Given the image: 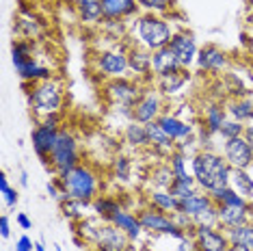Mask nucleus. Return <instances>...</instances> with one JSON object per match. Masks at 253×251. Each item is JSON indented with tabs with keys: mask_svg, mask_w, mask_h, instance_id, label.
<instances>
[{
	"mask_svg": "<svg viewBox=\"0 0 253 251\" xmlns=\"http://www.w3.org/2000/svg\"><path fill=\"white\" fill-rule=\"evenodd\" d=\"M191 173L197 182L199 191L212 193L216 188L229 186V173L232 167L216 150H199L195 156H191Z\"/></svg>",
	"mask_w": 253,
	"mask_h": 251,
	"instance_id": "obj_1",
	"label": "nucleus"
},
{
	"mask_svg": "<svg viewBox=\"0 0 253 251\" xmlns=\"http://www.w3.org/2000/svg\"><path fill=\"white\" fill-rule=\"evenodd\" d=\"M173 35L175 31L169 18L156 13H139L130 22V31H128V39H132V43H139L143 48L152 50V52L167 48Z\"/></svg>",
	"mask_w": 253,
	"mask_h": 251,
	"instance_id": "obj_2",
	"label": "nucleus"
},
{
	"mask_svg": "<svg viewBox=\"0 0 253 251\" xmlns=\"http://www.w3.org/2000/svg\"><path fill=\"white\" fill-rule=\"evenodd\" d=\"M54 182L59 184L61 193H65L70 199H80V202H93L102 188V180L97 171L83 163L54 175Z\"/></svg>",
	"mask_w": 253,
	"mask_h": 251,
	"instance_id": "obj_3",
	"label": "nucleus"
},
{
	"mask_svg": "<svg viewBox=\"0 0 253 251\" xmlns=\"http://www.w3.org/2000/svg\"><path fill=\"white\" fill-rule=\"evenodd\" d=\"M24 89H28V106L39 119L50 113H61L63 102H65V91L56 78L42 83H24Z\"/></svg>",
	"mask_w": 253,
	"mask_h": 251,
	"instance_id": "obj_4",
	"label": "nucleus"
},
{
	"mask_svg": "<svg viewBox=\"0 0 253 251\" xmlns=\"http://www.w3.org/2000/svg\"><path fill=\"white\" fill-rule=\"evenodd\" d=\"M128 48L130 43H115L113 48H104L93 56V70L95 74L108 78H128L130 65H128Z\"/></svg>",
	"mask_w": 253,
	"mask_h": 251,
	"instance_id": "obj_5",
	"label": "nucleus"
},
{
	"mask_svg": "<svg viewBox=\"0 0 253 251\" xmlns=\"http://www.w3.org/2000/svg\"><path fill=\"white\" fill-rule=\"evenodd\" d=\"M83 163V154H80V145L78 139L74 136L72 130L61 128L59 130V139L50 152V173L59 175L63 171L76 167Z\"/></svg>",
	"mask_w": 253,
	"mask_h": 251,
	"instance_id": "obj_6",
	"label": "nucleus"
},
{
	"mask_svg": "<svg viewBox=\"0 0 253 251\" xmlns=\"http://www.w3.org/2000/svg\"><path fill=\"white\" fill-rule=\"evenodd\" d=\"M136 214H139V219H141L143 230H145V234H149V236H169V238H173V241H182V238L186 236L184 230H180V227L175 225L173 214L160 212V210L152 208V206L141 208Z\"/></svg>",
	"mask_w": 253,
	"mask_h": 251,
	"instance_id": "obj_7",
	"label": "nucleus"
},
{
	"mask_svg": "<svg viewBox=\"0 0 253 251\" xmlns=\"http://www.w3.org/2000/svg\"><path fill=\"white\" fill-rule=\"evenodd\" d=\"M145 91L139 78H113L104 84L106 100L115 106H134Z\"/></svg>",
	"mask_w": 253,
	"mask_h": 251,
	"instance_id": "obj_8",
	"label": "nucleus"
},
{
	"mask_svg": "<svg viewBox=\"0 0 253 251\" xmlns=\"http://www.w3.org/2000/svg\"><path fill=\"white\" fill-rule=\"evenodd\" d=\"M165 113V95L158 91L156 84H145V91L132 106V119L139 124L158 122V117Z\"/></svg>",
	"mask_w": 253,
	"mask_h": 251,
	"instance_id": "obj_9",
	"label": "nucleus"
},
{
	"mask_svg": "<svg viewBox=\"0 0 253 251\" xmlns=\"http://www.w3.org/2000/svg\"><path fill=\"white\" fill-rule=\"evenodd\" d=\"M195 65H197L199 72L214 74V76H218V74L229 72L232 61H229V54L223 48H218V45H214V43H206L204 48H199Z\"/></svg>",
	"mask_w": 253,
	"mask_h": 251,
	"instance_id": "obj_10",
	"label": "nucleus"
},
{
	"mask_svg": "<svg viewBox=\"0 0 253 251\" xmlns=\"http://www.w3.org/2000/svg\"><path fill=\"white\" fill-rule=\"evenodd\" d=\"M221 154L232 169H253V150L245 136L223 141Z\"/></svg>",
	"mask_w": 253,
	"mask_h": 251,
	"instance_id": "obj_11",
	"label": "nucleus"
},
{
	"mask_svg": "<svg viewBox=\"0 0 253 251\" xmlns=\"http://www.w3.org/2000/svg\"><path fill=\"white\" fill-rule=\"evenodd\" d=\"M169 50L173 52V56L180 61V65L184 70H191L197 61V52H199V45L197 39H195L193 33L188 31H175L173 39L169 43Z\"/></svg>",
	"mask_w": 253,
	"mask_h": 251,
	"instance_id": "obj_12",
	"label": "nucleus"
},
{
	"mask_svg": "<svg viewBox=\"0 0 253 251\" xmlns=\"http://www.w3.org/2000/svg\"><path fill=\"white\" fill-rule=\"evenodd\" d=\"M152 50L143 48L139 43H130L128 48V65L132 78H139L143 84H154L152 74Z\"/></svg>",
	"mask_w": 253,
	"mask_h": 251,
	"instance_id": "obj_13",
	"label": "nucleus"
},
{
	"mask_svg": "<svg viewBox=\"0 0 253 251\" xmlns=\"http://www.w3.org/2000/svg\"><path fill=\"white\" fill-rule=\"evenodd\" d=\"M59 130L61 128H54V126H48V124H42L39 122L31 132V141H33V150L39 158H42L43 167L50 171V152L59 139Z\"/></svg>",
	"mask_w": 253,
	"mask_h": 251,
	"instance_id": "obj_14",
	"label": "nucleus"
},
{
	"mask_svg": "<svg viewBox=\"0 0 253 251\" xmlns=\"http://www.w3.org/2000/svg\"><path fill=\"white\" fill-rule=\"evenodd\" d=\"M193 241L197 251H227L232 247L225 230H221V227L197 225V230L193 234Z\"/></svg>",
	"mask_w": 253,
	"mask_h": 251,
	"instance_id": "obj_15",
	"label": "nucleus"
},
{
	"mask_svg": "<svg viewBox=\"0 0 253 251\" xmlns=\"http://www.w3.org/2000/svg\"><path fill=\"white\" fill-rule=\"evenodd\" d=\"M158 126L167 132L171 141L180 143V141H186V139H193L197 134V124L193 122H184L177 115H173L171 111H165L163 115L158 117Z\"/></svg>",
	"mask_w": 253,
	"mask_h": 251,
	"instance_id": "obj_16",
	"label": "nucleus"
},
{
	"mask_svg": "<svg viewBox=\"0 0 253 251\" xmlns=\"http://www.w3.org/2000/svg\"><path fill=\"white\" fill-rule=\"evenodd\" d=\"M104 20H124L132 22L141 13V7L136 0H102Z\"/></svg>",
	"mask_w": 253,
	"mask_h": 251,
	"instance_id": "obj_17",
	"label": "nucleus"
},
{
	"mask_svg": "<svg viewBox=\"0 0 253 251\" xmlns=\"http://www.w3.org/2000/svg\"><path fill=\"white\" fill-rule=\"evenodd\" d=\"M108 223L117 225L122 232L128 234V238H130L132 243H139L141 236L145 234V230H143V225H141L139 214H134V212H132V210H128V208H119L117 212H115L111 219H108Z\"/></svg>",
	"mask_w": 253,
	"mask_h": 251,
	"instance_id": "obj_18",
	"label": "nucleus"
},
{
	"mask_svg": "<svg viewBox=\"0 0 253 251\" xmlns=\"http://www.w3.org/2000/svg\"><path fill=\"white\" fill-rule=\"evenodd\" d=\"M193 74L191 70H182L177 74H171V76H165V78H156L154 84L158 87V91L165 95V100H173L177 95L184 93V89H186V84L191 83Z\"/></svg>",
	"mask_w": 253,
	"mask_h": 251,
	"instance_id": "obj_19",
	"label": "nucleus"
},
{
	"mask_svg": "<svg viewBox=\"0 0 253 251\" xmlns=\"http://www.w3.org/2000/svg\"><path fill=\"white\" fill-rule=\"evenodd\" d=\"M184 67L180 65V61L173 56V52L167 48H160L152 54V74H154V81L156 78H165V76H171V74H177L182 72Z\"/></svg>",
	"mask_w": 253,
	"mask_h": 251,
	"instance_id": "obj_20",
	"label": "nucleus"
},
{
	"mask_svg": "<svg viewBox=\"0 0 253 251\" xmlns=\"http://www.w3.org/2000/svg\"><path fill=\"white\" fill-rule=\"evenodd\" d=\"M72 4L83 26H100L104 22L102 0H72Z\"/></svg>",
	"mask_w": 253,
	"mask_h": 251,
	"instance_id": "obj_21",
	"label": "nucleus"
},
{
	"mask_svg": "<svg viewBox=\"0 0 253 251\" xmlns=\"http://www.w3.org/2000/svg\"><path fill=\"white\" fill-rule=\"evenodd\" d=\"M201 124L208 132L212 134H218L221 132V126L225 124L227 119V111H225V102H208L204 108H201Z\"/></svg>",
	"mask_w": 253,
	"mask_h": 251,
	"instance_id": "obj_22",
	"label": "nucleus"
},
{
	"mask_svg": "<svg viewBox=\"0 0 253 251\" xmlns=\"http://www.w3.org/2000/svg\"><path fill=\"white\" fill-rule=\"evenodd\" d=\"M216 208H218V227L225 232L253 221L251 208H232V206H216Z\"/></svg>",
	"mask_w": 253,
	"mask_h": 251,
	"instance_id": "obj_23",
	"label": "nucleus"
},
{
	"mask_svg": "<svg viewBox=\"0 0 253 251\" xmlns=\"http://www.w3.org/2000/svg\"><path fill=\"white\" fill-rule=\"evenodd\" d=\"M147 128V136H149V150H154L158 156H165L169 158L171 154L175 152V141H171L167 132L158 126V122H152V124H145Z\"/></svg>",
	"mask_w": 253,
	"mask_h": 251,
	"instance_id": "obj_24",
	"label": "nucleus"
},
{
	"mask_svg": "<svg viewBox=\"0 0 253 251\" xmlns=\"http://www.w3.org/2000/svg\"><path fill=\"white\" fill-rule=\"evenodd\" d=\"M173 180H175L173 169H171L169 161H165V163L154 165V167L149 169L145 182H147L149 191H169L171 184H173Z\"/></svg>",
	"mask_w": 253,
	"mask_h": 251,
	"instance_id": "obj_25",
	"label": "nucleus"
},
{
	"mask_svg": "<svg viewBox=\"0 0 253 251\" xmlns=\"http://www.w3.org/2000/svg\"><path fill=\"white\" fill-rule=\"evenodd\" d=\"M15 72H18V76L22 78V83H42V81L54 78L52 70H50L48 65H43V63H39L37 56L31 61H26V63L15 65Z\"/></svg>",
	"mask_w": 253,
	"mask_h": 251,
	"instance_id": "obj_26",
	"label": "nucleus"
},
{
	"mask_svg": "<svg viewBox=\"0 0 253 251\" xmlns=\"http://www.w3.org/2000/svg\"><path fill=\"white\" fill-rule=\"evenodd\" d=\"M147 206L156 208L160 212H167V214H175V212H180V199L171 191H149Z\"/></svg>",
	"mask_w": 253,
	"mask_h": 251,
	"instance_id": "obj_27",
	"label": "nucleus"
},
{
	"mask_svg": "<svg viewBox=\"0 0 253 251\" xmlns=\"http://www.w3.org/2000/svg\"><path fill=\"white\" fill-rule=\"evenodd\" d=\"M122 136H124V143L132 147V150H145V147H149V136H147L145 124H139V122L126 124Z\"/></svg>",
	"mask_w": 253,
	"mask_h": 251,
	"instance_id": "obj_28",
	"label": "nucleus"
},
{
	"mask_svg": "<svg viewBox=\"0 0 253 251\" xmlns=\"http://www.w3.org/2000/svg\"><path fill=\"white\" fill-rule=\"evenodd\" d=\"M212 206H214V202H212V197L204 191H197V193H193L191 197L180 199V212L193 216V219L199 216L201 212H206V210L212 208Z\"/></svg>",
	"mask_w": 253,
	"mask_h": 251,
	"instance_id": "obj_29",
	"label": "nucleus"
},
{
	"mask_svg": "<svg viewBox=\"0 0 253 251\" xmlns=\"http://www.w3.org/2000/svg\"><path fill=\"white\" fill-rule=\"evenodd\" d=\"M225 111L229 119H236L240 124L253 122V100L251 98H232L225 102Z\"/></svg>",
	"mask_w": 253,
	"mask_h": 251,
	"instance_id": "obj_30",
	"label": "nucleus"
},
{
	"mask_svg": "<svg viewBox=\"0 0 253 251\" xmlns=\"http://www.w3.org/2000/svg\"><path fill=\"white\" fill-rule=\"evenodd\" d=\"M13 31L20 35V39H35L43 33V26H42V22H39V18L35 13L24 11V13L18 15V20H15Z\"/></svg>",
	"mask_w": 253,
	"mask_h": 251,
	"instance_id": "obj_31",
	"label": "nucleus"
},
{
	"mask_svg": "<svg viewBox=\"0 0 253 251\" xmlns=\"http://www.w3.org/2000/svg\"><path fill=\"white\" fill-rule=\"evenodd\" d=\"M229 186L234 188L238 195L253 202V173L251 169H232L229 173Z\"/></svg>",
	"mask_w": 253,
	"mask_h": 251,
	"instance_id": "obj_32",
	"label": "nucleus"
},
{
	"mask_svg": "<svg viewBox=\"0 0 253 251\" xmlns=\"http://www.w3.org/2000/svg\"><path fill=\"white\" fill-rule=\"evenodd\" d=\"M89 210H91V202H80V199H65V202H61V212L72 223L87 219Z\"/></svg>",
	"mask_w": 253,
	"mask_h": 251,
	"instance_id": "obj_33",
	"label": "nucleus"
},
{
	"mask_svg": "<svg viewBox=\"0 0 253 251\" xmlns=\"http://www.w3.org/2000/svg\"><path fill=\"white\" fill-rule=\"evenodd\" d=\"M119 208H124L122 204H119V199H115L111 195H97L93 202H91V210H93V214L100 216L102 221H108Z\"/></svg>",
	"mask_w": 253,
	"mask_h": 251,
	"instance_id": "obj_34",
	"label": "nucleus"
},
{
	"mask_svg": "<svg viewBox=\"0 0 253 251\" xmlns=\"http://www.w3.org/2000/svg\"><path fill=\"white\" fill-rule=\"evenodd\" d=\"M11 56H13V65H20V63L35 59V42L33 39H13V43H11Z\"/></svg>",
	"mask_w": 253,
	"mask_h": 251,
	"instance_id": "obj_35",
	"label": "nucleus"
},
{
	"mask_svg": "<svg viewBox=\"0 0 253 251\" xmlns=\"http://www.w3.org/2000/svg\"><path fill=\"white\" fill-rule=\"evenodd\" d=\"M225 234L229 238V245H243V247L253 249V221L240 227H234V230H227Z\"/></svg>",
	"mask_w": 253,
	"mask_h": 251,
	"instance_id": "obj_36",
	"label": "nucleus"
},
{
	"mask_svg": "<svg viewBox=\"0 0 253 251\" xmlns=\"http://www.w3.org/2000/svg\"><path fill=\"white\" fill-rule=\"evenodd\" d=\"M169 191L173 193L177 199H186V197H191L193 193H197L199 186H197V182H195L193 175H188V178H175Z\"/></svg>",
	"mask_w": 253,
	"mask_h": 251,
	"instance_id": "obj_37",
	"label": "nucleus"
},
{
	"mask_svg": "<svg viewBox=\"0 0 253 251\" xmlns=\"http://www.w3.org/2000/svg\"><path fill=\"white\" fill-rule=\"evenodd\" d=\"M141 7V13H156L167 15L173 11V0H136Z\"/></svg>",
	"mask_w": 253,
	"mask_h": 251,
	"instance_id": "obj_38",
	"label": "nucleus"
},
{
	"mask_svg": "<svg viewBox=\"0 0 253 251\" xmlns=\"http://www.w3.org/2000/svg\"><path fill=\"white\" fill-rule=\"evenodd\" d=\"M111 169H113V178L117 182H130V178H132V161L128 156H124V154L115 156Z\"/></svg>",
	"mask_w": 253,
	"mask_h": 251,
	"instance_id": "obj_39",
	"label": "nucleus"
},
{
	"mask_svg": "<svg viewBox=\"0 0 253 251\" xmlns=\"http://www.w3.org/2000/svg\"><path fill=\"white\" fill-rule=\"evenodd\" d=\"M0 193H2L4 206H7V208H15V206H18L20 193H18V188H13V186L9 184L7 173H0Z\"/></svg>",
	"mask_w": 253,
	"mask_h": 251,
	"instance_id": "obj_40",
	"label": "nucleus"
},
{
	"mask_svg": "<svg viewBox=\"0 0 253 251\" xmlns=\"http://www.w3.org/2000/svg\"><path fill=\"white\" fill-rule=\"evenodd\" d=\"M167 161H169L171 169H173L175 178H188V175H193V173H188V161H191L188 156H184L180 152H173Z\"/></svg>",
	"mask_w": 253,
	"mask_h": 251,
	"instance_id": "obj_41",
	"label": "nucleus"
},
{
	"mask_svg": "<svg viewBox=\"0 0 253 251\" xmlns=\"http://www.w3.org/2000/svg\"><path fill=\"white\" fill-rule=\"evenodd\" d=\"M245 128H247V124H240V122H236V119H225V124L221 126V132H218V136H221L223 141H227V139H236V136H243L245 134Z\"/></svg>",
	"mask_w": 253,
	"mask_h": 251,
	"instance_id": "obj_42",
	"label": "nucleus"
},
{
	"mask_svg": "<svg viewBox=\"0 0 253 251\" xmlns=\"http://www.w3.org/2000/svg\"><path fill=\"white\" fill-rule=\"evenodd\" d=\"M173 221H175V225L180 227V230H184V234H186V236L193 238L195 230H197V223H195L193 216H188V214H184V212H175V214H173Z\"/></svg>",
	"mask_w": 253,
	"mask_h": 251,
	"instance_id": "obj_43",
	"label": "nucleus"
},
{
	"mask_svg": "<svg viewBox=\"0 0 253 251\" xmlns=\"http://www.w3.org/2000/svg\"><path fill=\"white\" fill-rule=\"evenodd\" d=\"M195 223L197 225H208V227H218V208H216V204L212 208L206 210V212H201L199 216H195Z\"/></svg>",
	"mask_w": 253,
	"mask_h": 251,
	"instance_id": "obj_44",
	"label": "nucleus"
},
{
	"mask_svg": "<svg viewBox=\"0 0 253 251\" xmlns=\"http://www.w3.org/2000/svg\"><path fill=\"white\" fill-rule=\"evenodd\" d=\"M175 152L184 154V156H195V154L199 152V143H197V136H193V139H186V141H180V143H175Z\"/></svg>",
	"mask_w": 253,
	"mask_h": 251,
	"instance_id": "obj_45",
	"label": "nucleus"
},
{
	"mask_svg": "<svg viewBox=\"0 0 253 251\" xmlns=\"http://www.w3.org/2000/svg\"><path fill=\"white\" fill-rule=\"evenodd\" d=\"M197 143H199V150H214V141H212V132L204 128V126H197Z\"/></svg>",
	"mask_w": 253,
	"mask_h": 251,
	"instance_id": "obj_46",
	"label": "nucleus"
},
{
	"mask_svg": "<svg viewBox=\"0 0 253 251\" xmlns=\"http://www.w3.org/2000/svg\"><path fill=\"white\" fill-rule=\"evenodd\" d=\"M15 251H35V243L31 241V236H20L18 243H15Z\"/></svg>",
	"mask_w": 253,
	"mask_h": 251,
	"instance_id": "obj_47",
	"label": "nucleus"
},
{
	"mask_svg": "<svg viewBox=\"0 0 253 251\" xmlns=\"http://www.w3.org/2000/svg\"><path fill=\"white\" fill-rule=\"evenodd\" d=\"M171 251H197V247H195V241L191 236H184L182 241H177V247H173Z\"/></svg>",
	"mask_w": 253,
	"mask_h": 251,
	"instance_id": "obj_48",
	"label": "nucleus"
},
{
	"mask_svg": "<svg viewBox=\"0 0 253 251\" xmlns=\"http://www.w3.org/2000/svg\"><path fill=\"white\" fill-rule=\"evenodd\" d=\"M42 124H48V126H54V128H61V122H63V115L61 113H50V115H43L39 119Z\"/></svg>",
	"mask_w": 253,
	"mask_h": 251,
	"instance_id": "obj_49",
	"label": "nucleus"
},
{
	"mask_svg": "<svg viewBox=\"0 0 253 251\" xmlns=\"http://www.w3.org/2000/svg\"><path fill=\"white\" fill-rule=\"evenodd\" d=\"M0 236H2V238H9V236H11L9 214H0Z\"/></svg>",
	"mask_w": 253,
	"mask_h": 251,
	"instance_id": "obj_50",
	"label": "nucleus"
},
{
	"mask_svg": "<svg viewBox=\"0 0 253 251\" xmlns=\"http://www.w3.org/2000/svg\"><path fill=\"white\" fill-rule=\"evenodd\" d=\"M45 191H48V195L52 197V199H61V195H63L61 188H59V184H56L54 180H50L48 184H45Z\"/></svg>",
	"mask_w": 253,
	"mask_h": 251,
	"instance_id": "obj_51",
	"label": "nucleus"
},
{
	"mask_svg": "<svg viewBox=\"0 0 253 251\" xmlns=\"http://www.w3.org/2000/svg\"><path fill=\"white\" fill-rule=\"evenodd\" d=\"M15 221H18V225L22 227V230H31L33 227V221L28 219V214H24V212H20L18 216H15Z\"/></svg>",
	"mask_w": 253,
	"mask_h": 251,
	"instance_id": "obj_52",
	"label": "nucleus"
},
{
	"mask_svg": "<svg viewBox=\"0 0 253 251\" xmlns=\"http://www.w3.org/2000/svg\"><path fill=\"white\" fill-rule=\"evenodd\" d=\"M245 139H247V143L251 145V150H253V122L251 124H247V128H245Z\"/></svg>",
	"mask_w": 253,
	"mask_h": 251,
	"instance_id": "obj_53",
	"label": "nucleus"
},
{
	"mask_svg": "<svg viewBox=\"0 0 253 251\" xmlns=\"http://www.w3.org/2000/svg\"><path fill=\"white\" fill-rule=\"evenodd\" d=\"M243 42L247 45V50L253 54V35H247V33H243Z\"/></svg>",
	"mask_w": 253,
	"mask_h": 251,
	"instance_id": "obj_54",
	"label": "nucleus"
},
{
	"mask_svg": "<svg viewBox=\"0 0 253 251\" xmlns=\"http://www.w3.org/2000/svg\"><path fill=\"white\" fill-rule=\"evenodd\" d=\"M20 186H28V173L24 169L20 171Z\"/></svg>",
	"mask_w": 253,
	"mask_h": 251,
	"instance_id": "obj_55",
	"label": "nucleus"
},
{
	"mask_svg": "<svg viewBox=\"0 0 253 251\" xmlns=\"http://www.w3.org/2000/svg\"><path fill=\"white\" fill-rule=\"evenodd\" d=\"M227 251H253V249H249V247H243V245H232Z\"/></svg>",
	"mask_w": 253,
	"mask_h": 251,
	"instance_id": "obj_56",
	"label": "nucleus"
},
{
	"mask_svg": "<svg viewBox=\"0 0 253 251\" xmlns=\"http://www.w3.org/2000/svg\"><path fill=\"white\" fill-rule=\"evenodd\" d=\"M126 251H143V249H141L136 243H130V245H128V249H126Z\"/></svg>",
	"mask_w": 253,
	"mask_h": 251,
	"instance_id": "obj_57",
	"label": "nucleus"
},
{
	"mask_svg": "<svg viewBox=\"0 0 253 251\" xmlns=\"http://www.w3.org/2000/svg\"><path fill=\"white\" fill-rule=\"evenodd\" d=\"M35 251H45V245L43 243H35Z\"/></svg>",
	"mask_w": 253,
	"mask_h": 251,
	"instance_id": "obj_58",
	"label": "nucleus"
},
{
	"mask_svg": "<svg viewBox=\"0 0 253 251\" xmlns=\"http://www.w3.org/2000/svg\"><path fill=\"white\" fill-rule=\"evenodd\" d=\"M54 251H63V247L61 245H54Z\"/></svg>",
	"mask_w": 253,
	"mask_h": 251,
	"instance_id": "obj_59",
	"label": "nucleus"
},
{
	"mask_svg": "<svg viewBox=\"0 0 253 251\" xmlns=\"http://www.w3.org/2000/svg\"><path fill=\"white\" fill-rule=\"evenodd\" d=\"M251 210H253V202H251Z\"/></svg>",
	"mask_w": 253,
	"mask_h": 251,
	"instance_id": "obj_60",
	"label": "nucleus"
}]
</instances>
